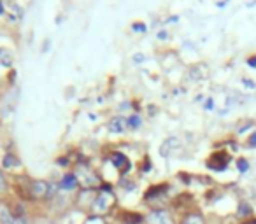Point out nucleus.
Instances as JSON below:
<instances>
[{"label": "nucleus", "mask_w": 256, "mask_h": 224, "mask_svg": "<svg viewBox=\"0 0 256 224\" xmlns=\"http://www.w3.org/2000/svg\"><path fill=\"white\" fill-rule=\"evenodd\" d=\"M76 179H78L79 184L82 186H98V177L90 170L88 167H78L76 170Z\"/></svg>", "instance_id": "f03ea898"}, {"label": "nucleus", "mask_w": 256, "mask_h": 224, "mask_svg": "<svg viewBox=\"0 0 256 224\" xmlns=\"http://www.w3.org/2000/svg\"><path fill=\"white\" fill-rule=\"evenodd\" d=\"M142 60H144L142 54H136V61H142Z\"/></svg>", "instance_id": "f3484780"}, {"label": "nucleus", "mask_w": 256, "mask_h": 224, "mask_svg": "<svg viewBox=\"0 0 256 224\" xmlns=\"http://www.w3.org/2000/svg\"><path fill=\"white\" fill-rule=\"evenodd\" d=\"M2 12H4V5L0 4V14H2Z\"/></svg>", "instance_id": "a211bd4d"}, {"label": "nucleus", "mask_w": 256, "mask_h": 224, "mask_svg": "<svg viewBox=\"0 0 256 224\" xmlns=\"http://www.w3.org/2000/svg\"><path fill=\"white\" fill-rule=\"evenodd\" d=\"M124 128H126V119H123V118H114V119H110L109 130L112 133H123Z\"/></svg>", "instance_id": "0eeeda50"}, {"label": "nucleus", "mask_w": 256, "mask_h": 224, "mask_svg": "<svg viewBox=\"0 0 256 224\" xmlns=\"http://www.w3.org/2000/svg\"><path fill=\"white\" fill-rule=\"evenodd\" d=\"M12 58L14 56H12V53L9 49H0V63L4 65V67H11L12 61H14Z\"/></svg>", "instance_id": "1a4fd4ad"}, {"label": "nucleus", "mask_w": 256, "mask_h": 224, "mask_svg": "<svg viewBox=\"0 0 256 224\" xmlns=\"http://www.w3.org/2000/svg\"><path fill=\"white\" fill-rule=\"evenodd\" d=\"M110 163H112L116 168H128L130 167V161L126 160V156H123V154H120V153L110 154Z\"/></svg>", "instance_id": "423d86ee"}, {"label": "nucleus", "mask_w": 256, "mask_h": 224, "mask_svg": "<svg viewBox=\"0 0 256 224\" xmlns=\"http://www.w3.org/2000/svg\"><path fill=\"white\" fill-rule=\"evenodd\" d=\"M40 224H53V223H50V221H44V223H40Z\"/></svg>", "instance_id": "6ab92c4d"}, {"label": "nucleus", "mask_w": 256, "mask_h": 224, "mask_svg": "<svg viewBox=\"0 0 256 224\" xmlns=\"http://www.w3.org/2000/svg\"><path fill=\"white\" fill-rule=\"evenodd\" d=\"M140 123H142V121H140L139 116H130V118L126 119V125H130L132 128H139Z\"/></svg>", "instance_id": "9d476101"}, {"label": "nucleus", "mask_w": 256, "mask_h": 224, "mask_svg": "<svg viewBox=\"0 0 256 224\" xmlns=\"http://www.w3.org/2000/svg\"><path fill=\"white\" fill-rule=\"evenodd\" d=\"M6 189H8V182H6V177L0 172V193H6Z\"/></svg>", "instance_id": "4468645a"}, {"label": "nucleus", "mask_w": 256, "mask_h": 224, "mask_svg": "<svg viewBox=\"0 0 256 224\" xmlns=\"http://www.w3.org/2000/svg\"><path fill=\"white\" fill-rule=\"evenodd\" d=\"M0 224H16V219L6 205H0Z\"/></svg>", "instance_id": "6e6552de"}, {"label": "nucleus", "mask_w": 256, "mask_h": 224, "mask_svg": "<svg viewBox=\"0 0 256 224\" xmlns=\"http://www.w3.org/2000/svg\"><path fill=\"white\" fill-rule=\"evenodd\" d=\"M84 224H106V221L100 219V217H90V219L86 221Z\"/></svg>", "instance_id": "ddd939ff"}, {"label": "nucleus", "mask_w": 256, "mask_h": 224, "mask_svg": "<svg viewBox=\"0 0 256 224\" xmlns=\"http://www.w3.org/2000/svg\"><path fill=\"white\" fill-rule=\"evenodd\" d=\"M148 223L150 224H172V219L167 212L164 210H154L148 216Z\"/></svg>", "instance_id": "7ed1b4c3"}, {"label": "nucleus", "mask_w": 256, "mask_h": 224, "mask_svg": "<svg viewBox=\"0 0 256 224\" xmlns=\"http://www.w3.org/2000/svg\"><path fill=\"white\" fill-rule=\"evenodd\" d=\"M112 205H114V195L104 191V193H98V195H96V198L93 200L92 210L100 216V214H106Z\"/></svg>", "instance_id": "f257e3e1"}, {"label": "nucleus", "mask_w": 256, "mask_h": 224, "mask_svg": "<svg viewBox=\"0 0 256 224\" xmlns=\"http://www.w3.org/2000/svg\"><path fill=\"white\" fill-rule=\"evenodd\" d=\"M78 179H76V175L74 174H68V175H65L64 179H62V182H60V188L62 189H65V191H72V189H76L78 188Z\"/></svg>", "instance_id": "39448f33"}, {"label": "nucleus", "mask_w": 256, "mask_h": 224, "mask_svg": "<svg viewBox=\"0 0 256 224\" xmlns=\"http://www.w3.org/2000/svg\"><path fill=\"white\" fill-rule=\"evenodd\" d=\"M16 224H28V223H26V219H25V217H20V219L16 221Z\"/></svg>", "instance_id": "dca6fc26"}, {"label": "nucleus", "mask_w": 256, "mask_h": 224, "mask_svg": "<svg viewBox=\"0 0 256 224\" xmlns=\"http://www.w3.org/2000/svg\"><path fill=\"white\" fill-rule=\"evenodd\" d=\"M184 224H204V223L200 216H190L188 219L184 221Z\"/></svg>", "instance_id": "f8f14e48"}, {"label": "nucleus", "mask_w": 256, "mask_h": 224, "mask_svg": "<svg viewBox=\"0 0 256 224\" xmlns=\"http://www.w3.org/2000/svg\"><path fill=\"white\" fill-rule=\"evenodd\" d=\"M12 165H20V161L16 160L12 154H8V156L4 158V167L6 168H9V167H12Z\"/></svg>", "instance_id": "9b49d317"}, {"label": "nucleus", "mask_w": 256, "mask_h": 224, "mask_svg": "<svg viewBox=\"0 0 256 224\" xmlns=\"http://www.w3.org/2000/svg\"><path fill=\"white\" fill-rule=\"evenodd\" d=\"M134 28H137L136 32H144V30H146V25H136Z\"/></svg>", "instance_id": "2eb2a0df"}, {"label": "nucleus", "mask_w": 256, "mask_h": 224, "mask_svg": "<svg viewBox=\"0 0 256 224\" xmlns=\"http://www.w3.org/2000/svg\"><path fill=\"white\" fill-rule=\"evenodd\" d=\"M30 189H32V195L36 196V198H46L48 193H50V184L42 181H36V182H32Z\"/></svg>", "instance_id": "20e7f679"}]
</instances>
